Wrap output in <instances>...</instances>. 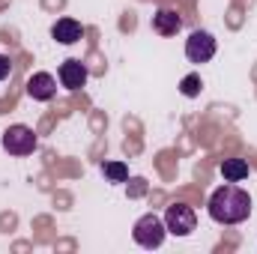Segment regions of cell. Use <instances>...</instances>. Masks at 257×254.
I'll return each instance as SVG.
<instances>
[{
    "label": "cell",
    "mask_w": 257,
    "mask_h": 254,
    "mask_svg": "<svg viewBox=\"0 0 257 254\" xmlns=\"http://www.w3.org/2000/svg\"><path fill=\"white\" fill-rule=\"evenodd\" d=\"M206 209H209L212 221H218V224H239L251 215V197L236 183H227V186H218L209 194Z\"/></svg>",
    "instance_id": "cell-1"
},
{
    "label": "cell",
    "mask_w": 257,
    "mask_h": 254,
    "mask_svg": "<svg viewBox=\"0 0 257 254\" xmlns=\"http://www.w3.org/2000/svg\"><path fill=\"white\" fill-rule=\"evenodd\" d=\"M165 233H168V227H165V221H162L156 212L141 215V218L135 221V230H132V236H135V242H138L141 248H159V245L165 242Z\"/></svg>",
    "instance_id": "cell-2"
},
{
    "label": "cell",
    "mask_w": 257,
    "mask_h": 254,
    "mask_svg": "<svg viewBox=\"0 0 257 254\" xmlns=\"http://www.w3.org/2000/svg\"><path fill=\"white\" fill-rule=\"evenodd\" d=\"M194 224H197V215H194V209L189 203H171L165 209V227H168V233L189 236L194 230Z\"/></svg>",
    "instance_id": "cell-3"
},
{
    "label": "cell",
    "mask_w": 257,
    "mask_h": 254,
    "mask_svg": "<svg viewBox=\"0 0 257 254\" xmlns=\"http://www.w3.org/2000/svg\"><path fill=\"white\" fill-rule=\"evenodd\" d=\"M0 144H3V150L9 156H30L36 150V135H33V129H27V126H9L3 132Z\"/></svg>",
    "instance_id": "cell-4"
},
{
    "label": "cell",
    "mask_w": 257,
    "mask_h": 254,
    "mask_svg": "<svg viewBox=\"0 0 257 254\" xmlns=\"http://www.w3.org/2000/svg\"><path fill=\"white\" fill-rule=\"evenodd\" d=\"M186 57L192 63H209L215 57V39H212V33L194 30L192 36L186 39Z\"/></svg>",
    "instance_id": "cell-5"
},
{
    "label": "cell",
    "mask_w": 257,
    "mask_h": 254,
    "mask_svg": "<svg viewBox=\"0 0 257 254\" xmlns=\"http://www.w3.org/2000/svg\"><path fill=\"white\" fill-rule=\"evenodd\" d=\"M54 93H57V81H54V75H48V72H36V75L27 78V96H30V99H36V102H48V99H54Z\"/></svg>",
    "instance_id": "cell-6"
},
{
    "label": "cell",
    "mask_w": 257,
    "mask_h": 254,
    "mask_svg": "<svg viewBox=\"0 0 257 254\" xmlns=\"http://www.w3.org/2000/svg\"><path fill=\"white\" fill-rule=\"evenodd\" d=\"M60 84H63L66 90H81L84 84H87V69L81 60H66L60 66Z\"/></svg>",
    "instance_id": "cell-7"
},
{
    "label": "cell",
    "mask_w": 257,
    "mask_h": 254,
    "mask_svg": "<svg viewBox=\"0 0 257 254\" xmlns=\"http://www.w3.org/2000/svg\"><path fill=\"white\" fill-rule=\"evenodd\" d=\"M51 36H54L60 45H75V42L84 36V27H81V21H75V18H60V21L51 27Z\"/></svg>",
    "instance_id": "cell-8"
},
{
    "label": "cell",
    "mask_w": 257,
    "mask_h": 254,
    "mask_svg": "<svg viewBox=\"0 0 257 254\" xmlns=\"http://www.w3.org/2000/svg\"><path fill=\"white\" fill-rule=\"evenodd\" d=\"M180 27H183V18H180L177 9H159L153 15V30L162 33V36H174Z\"/></svg>",
    "instance_id": "cell-9"
},
{
    "label": "cell",
    "mask_w": 257,
    "mask_h": 254,
    "mask_svg": "<svg viewBox=\"0 0 257 254\" xmlns=\"http://www.w3.org/2000/svg\"><path fill=\"white\" fill-rule=\"evenodd\" d=\"M221 177L227 183H242L248 177V162L245 159H224L221 162Z\"/></svg>",
    "instance_id": "cell-10"
},
{
    "label": "cell",
    "mask_w": 257,
    "mask_h": 254,
    "mask_svg": "<svg viewBox=\"0 0 257 254\" xmlns=\"http://www.w3.org/2000/svg\"><path fill=\"white\" fill-rule=\"evenodd\" d=\"M102 174H105L111 183H126L128 180V168L123 162H105V165H102Z\"/></svg>",
    "instance_id": "cell-11"
},
{
    "label": "cell",
    "mask_w": 257,
    "mask_h": 254,
    "mask_svg": "<svg viewBox=\"0 0 257 254\" xmlns=\"http://www.w3.org/2000/svg\"><path fill=\"white\" fill-rule=\"evenodd\" d=\"M180 93L189 96V99H194V96L200 93V75H186L183 84H180Z\"/></svg>",
    "instance_id": "cell-12"
},
{
    "label": "cell",
    "mask_w": 257,
    "mask_h": 254,
    "mask_svg": "<svg viewBox=\"0 0 257 254\" xmlns=\"http://www.w3.org/2000/svg\"><path fill=\"white\" fill-rule=\"evenodd\" d=\"M9 75H12V60L6 54H0V81H6Z\"/></svg>",
    "instance_id": "cell-13"
}]
</instances>
